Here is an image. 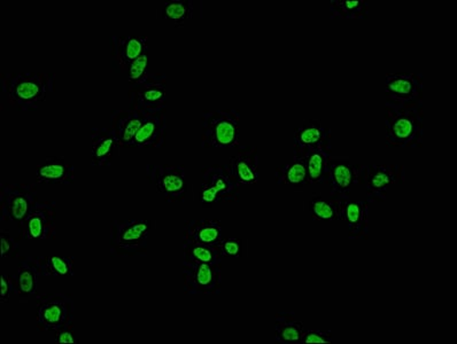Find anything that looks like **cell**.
Returning <instances> with one entry per match:
<instances>
[{"instance_id": "cell-1", "label": "cell", "mask_w": 457, "mask_h": 344, "mask_svg": "<svg viewBox=\"0 0 457 344\" xmlns=\"http://www.w3.org/2000/svg\"><path fill=\"white\" fill-rule=\"evenodd\" d=\"M57 75L46 71H9L0 76V94L15 111H37L55 91Z\"/></svg>"}, {"instance_id": "cell-2", "label": "cell", "mask_w": 457, "mask_h": 344, "mask_svg": "<svg viewBox=\"0 0 457 344\" xmlns=\"http://www.w3.org/2000/svg\"><path fill=\"white\" fill-rule=\"evenodd\" d=\"M155 226V221L146 217L114 219L111 223L108 238V250L112 258H147L150 237Z\"/></svg>"}, {"instance_id": "cell-3", "label": "cell", "mask_w": 457, "mask_h": 344, "mask_svg": "<svg viewBox=\"0 0 457 344\" xmlns=\"http://www.w3.org/2000/svg\"><path fill=\"white\" fill-rule=\"evenodd\" d=\"M385 143L387 147L416 150L423 146L424 108L385 107Z\"/></svg>"}, {"instance_id": "cell-4", "label": "cell", "mask_w": 457, "mask_h": 344, "mask_svg": "<svg viewBox=\"0 0 457 344\" xmlns=\"http://www.w3.org/2000/svg\"><path fill=\"white\" fill-rule=\"evenodd\" d=\"M242 114L235 108H218L202 114V147L230 150L239 147Z\"/></svg>"}, {"instance_id": "cell-5", "label": "cell", "mask_w": 457, "mask_h": 344, "mask_svg": "<svg viewBox=\"0 0 457 344\" xmlns=\"http://www.w3.org/2000/svg\"><path fill=\"white\" fill-rule=\"evenodd\" d=\"M242 186L236 181L228 164H210L202 169L199 202L204 207L239 201Z\"/></svg>"}, {"instance_id": "cell-6", "label": "cell", "mask_w": 457, "mask_h": 344, "mask_svg": "<svg viewBox=\"0 0 457 344\" xmlns=\"http://www.w3.org/2000/svg\"><path fill=\"white\" fill-rule=\"evenodd\" d=\"M148 183L170 205L186 203L190 184L187 168L182 164L148 163L145 167Z\"/></svg>"}, {"instance_id": "cell-7", "label": "cell", "mask_w": 457, "mask_h": 344, "mask_svg": "<svg viewBox=\"0 0 457 344\" xmlns=\"http://www.w3.org/2000/svg\"><path fill=\"white\" fill-rule=\"evenodd\" d=\"M75 301L67 293H49L36 296V324L39 331L57 332L73 327Z\"/></svg>"}, {"instance_id": "cell-8", "label": "cell", "mask_w": 457, "mask_h": 344, "mask_svg": "<svg viewBox=\"0 0 457 344\" xmlns=\"http://www.w3.org/2000/svg\"><path fill=\"white\" fill-rule=\"evenodd\" d=\"M406 167L401 163L363 164L360 185L366 191V201L369 205L384 202L392 187L406 181Z\"/></svg>"}, {"instance_id": "cell-9", "label": "cell", "mask_w": 457, "mask_h": 344, "mask_svg": "<svg viewBox=\"0 0 457 344\" xmlns=\"http://www.w3.org/2000/svg\"><path fill=\"white\" fill-rule=\"evenodd\" d=\"M385 107L420 108L423 107L424 75L408 73H388L384 82Z\"/></svg>"}, {"instance_id": "cell-10", "label": "cell", "mask_w": 457, "mask_h": 344, "mask_svg": "<svg viewBox=\"0 0 457 344\" xmlns=\"http://www.w3.org/2000/svg\"><path fill=\"white\" fill-rule=\"evenodd\" d=\"M39 201L36 184L2 183L0 185V221L20 224Z\"/></svg>"}, {"instance_id": "cell-11", "label": "cell", "mask_w": 457, "mask_h": 344, "mask_svg": "<svg viewBox=\"0 0 457 344\" xmlns=\"http://www.w3.org/2000/svg\"><path fill=\"white\" fill-rule=\"evenodd\" d=\"M167 75L150 73L130 87V108L145 115L167 113Z\"/></svg>"}, {"instance_id": "cell-12", "label": "cell", "mask_w": 457, "mask_h": 344, "mask_svg": "<svg viewBox=\"0 0 457 344\" xmlns=\"http://www.w3.org/2000/svg\"><path fill=\"white\" fill-rule=\"evenodd\" d=\"M182 285L192 296H214L222 290V263L208 264L183 261Z\"/></svg>"}, {"instance_id": "cell-13", "label": "cell", "mask_w": 457, "mask_h": 344, "mask_svg": "<svg viewBox=\"0 0 457 344\" xmlns=\"http://www.w3.org/2000/svg\"><path fill=\"white\" fill-rule=\"evenodd\" d=\"M58 203L39 200L29 215L19 224L20 235L26 242H50L57 238Z\"/></svg>"}, {"instance_id": "cell-14", "label": "cell", "mask_w": 457, "mask_h": 344, "mask_svg": "<svg viewBox=\"0 0 457 344\" xmlns=\"http://www.w3.org/2000/svg\"><path fill=\"white\" fill-rule=\"evenodd\" d=\"M362 163L353 162L348 156L331 155L328 159V184L330 197L339 201L350 199L361 184Z\"/></svg>"}, {"instance_id": "cell-15", "label": "cell", "mask_w": 457, "mask_h": 344, "mask_svg": "<svg viewBox=\"0 0 457 344\" xmlns=\"http://www.w3.org/2000/svg\"><path fill=\"white\" fill-rule=\"evenodd\" d=\"M316 150L332 152V131L320 119H306L294 131V158Z\"/></svg>"}, {"instance_id": "cell-16", "label": "cell", "mask_w": 457, "mask_h": 344, "mask_svg": "<svg viewBox=\"0 0 457 344\" xmlns=\"http://www.w3.org/2000/svg\"><path fill=\"white\" fill-rule=\"evenodd\" d=\"M148 51V37L138 35H112L110 38L111 66L116 74L124 75L131 63Z\"/></svg>"}, {"instance_id": "cell-17", "label": "cell", "mask_w": 457, "mask_h": 344, "mask_svg": "<svg viewBox=\"0 0 457 344\" xmlns=\"http://www.w3.org/2000/svg\"><path fill=\"white\" fill-rule=\"evenodd\" d=\"M43 277L41 256H22L18 258L17 270L13 274L14 296L20 302L37 295L39 279Z\"/></svg>"}, {"instance_id": "cell-18", "label": "cell", "mask_w": 457, "mask_h": 344, "mask_svg": "<svg viewBox=\"0 0 457 344\" xmlns=\"http://www.w3.org/2000/svg\"><path fill=\"white\" fill-rule=\"evenodd\" d=\"M120 143L110 127H94L90 130V161L95 168H110L120 154Z\"/></svg>"}, {"instance_id": "cell-19", "label": "cell", "mask_w": 457, "mask_h": 344, "mask_svg": "<svg viewBox=\"0 0 457 344\" xmlns=\"http://www.w3.org/2000/svg\"><path fill=\"white\" fill-rule=\"evenodd\" d=\"M228 166L240 186L255 185L260 179L258 147H237V153L232 156Z\"/></svg>"}, {"instance_id": "cell-20", "label": "cell", "mask_w": 457, "mask_h": 344, "mask_svg": "<svg viewBox=\"0 0 457 344\" xmlns=\"http://www.w3.org/2000/svg\"><path fill=\"white\" fill-rule=\"evenodd\" d=\"M35 177L38 184L68 186L75 183L76 168L63 156H49L36 167Z\"/></svg>"}, {"instance_id": "cell-21", "label": "cell", "mask_w": 457, "mask_h": 344, "mask_svg": "<svg viewBox=\"0 0 457 344\" xmlns=\"http://www.w3.org/2000/svg\"><path fill=\"white\" fill-rule=\"evenodd\" d=\"M148 115L132 108H118L110 113V127L114 131L121 148H131L135 135Z\"/></svg>"}, {"instance_id": "cell-22", "label": "cell", "mask_w": 457, "mask_h": 344, "mask_svg": "<svg viewBox=\"0 0 457 344\" xmlns=\"http://www.w3.org/2000/svg\"><path fill=\"white\" fill-rule=\"evenodd\" d=\"M167 113L148 115L135 135L131 148L160 150L167 142Z\"/></svg>"}, {"instance_id": "cell-23", "label": "cell", "mask_w": 457, "mask_h": 344, "mask_svg": "<svg viewBox=\"0 0 457 344\" xmlns=\"http://www.w3.org/2000/svg\"><path fill=\"white\" fill-rule=\"evenodd\" d=\"M183 243L219 247L223 240L222 224L211 218H192L184 224Z\"/></svg>"}, {"instance_id": "cell-24", "label": "cell", "mask_w": 457, "mask_h": 344, "mask_svg": "<svg viewBox=\"0 0 457 344\" xmlns=\"http://www.w3.org/2000/svg\"><path fill=\"white\" fill-rule=\"evenodd\" d=\"M343 222L346 223L352 242L369 237V203L366 200L348 199L343 205Z\"/></svg>"}, {"instance_id": "cell-25", "label": "cell", "mask_w": 457, "mask_h": 344, "mask_svg": "<svg viewBox=\"0 0 457 344\" xmlns=\"http://www.w3.org/2000/svg\"><path fill=\"white\" fill-rule=\"evenodd\" d=\"M276 183L290 187L295 192H303L311 185L306 163L303 159L294 158L292 161L280 164L275 171Z\"/></svg>"}, {"instance_id": "cell-26", "label": "cell", "mask_w": 457, "mask_h": 344, "mask_svg": "<svg viewBox=\"0 0 457 344\" xmlns=\"http://www.w3.org/2000/svg\"><path fill=\"white\" fill-rule=\"evenodd\" d=\"M275 340L280 344L303 343L304 325L295 311H280L275 315Z\"/></svg>"}, {"instance_id": "cell-27", "label": "cell", "mask_w": 457, "mask_h": 344, "mask_svg": "<svg viewBox=\"0 0 457 344\" xmlns=\"http://www.w3.org/2000/svg\"><path fill=\"white\" fill-rule=\"evenodd\" d=\"M334 198H326L322 194H315L308 202L307 210L312 221L335 223L343 221V205Z\"/></svg>"}, {"instance_id": "cell-28", "label": "cell", "mask_w": 457, "mask_h": 344, "mask_svg": "<svg viewBox=\"0 0 457 344\" xmlns=\"http://www.w3.org/2000/svg\"><path fill=\"white\" fill-rule=\"evenodd\" d=\"M331 155V151L316 150L300 158L306 163L311 185H322L328 182V159Z\"/></svg>"}, {"instance_id": "cell-29", "label": "cell", "mask_w": 457, "mask_h": 344, "mask_svg": "<svg viewBox=\"0 0 457 344\" xmlns=\"http://www.w3.org/2000/svg\"><path fill=\"white\" fill-rule=\"evenodd\" d=\"M43 277L67 278L75 275V258L70 255L41 256Z\"/></svg>"}, {"instance_id": "cell-30", "label": "cell", "mask_w": 457, "mask_h": 344, "mask_svg": "<svg viewBox=\"0 0 457 344\" xmlns=\"http://www.w3.org/2000/svg\"><path fill=\"white\" fill-rule=\"evenodd\" d=\"M331 19L366 20L369 15V3L366 0H332Z\"/></svg>"}, {"instance_id": "cell-31", "label": "cell", "mask_w": 457, "mask_h": 344, "mask_svg": "<svg viewBox=\"0 0 457 344\" xmlns=\"http://www.w3.org/2000/svg\"><path fill=\"white\" fill-rule=\"evenodd\" d=\"M194 10L191 0H170L164 3L162 15L170 25L180 28L186 26L194 17Z\"/></svg>"}, {"instance_id": "cell-32", "label": "cell", "mask_w": 457, "mask_h": 344, "mask_svg": "<svg viewBox=\"0 0 457 344\" xmlns=\"http://www.w3.org/2000/svg\"><path fill=\"white\" fill-rule=\"evenodd\" d=\"M219 247L202 243H183V261L216 264L222 263Z\"/></svg>"}, {"instance_id": "cell-33", "label": "cell", "mask_w": 457, "mask_h": 344, "mask_svg": "<svg viewBox=\"0 0 457 344\" xmlns=\"http://www.w3.org/2000/svg\"><path fill=\"white\" fill-rule=\"evenodd\" d=\"M148 61H150V57H148L147 51L142 57L135 60L130 67L128 68L126 76L127 81L129 83L130 86H134L136 84L144 81V79L147 78V75L150 74L148 73Z\"/></svg>"}, {"instance_id": "cell-34", "label": "cell", "mask_w": 457, "mask_h": 344, "mask_svg": "<svg viewBox=\"0 0 457 344\" xmlns=\"http://www.w3.org/2000/svg\"><path fill=\"white\" fill-rule=\"evenodd\" d=\"M222 258H240L246 254L247 242L240 238H223L219 245Z\"/></svg>"}, {"instance_id": "cell-35", "label": "cell", "mask_w": 457, "mask_h": 344, "mask_svg": "<svg viewBox=\"0 0 457 344\" xmlns=\"http://www.w3.org/2000/svg\"><path fill=\"white\" fill-rule=\"evenodd\" d=\"M2 238V258H19L20 246L18 240L9 231L0 232Z\"/></svg>"}, {"instance_id": "cell-36", "label": "cell", "mask_w": 457, "mask_h": 344, "mask_svg": "<svg viewBox=\"0 0 457 344\" xmlns=\"http://www.w3.org/2000/svg\"><path fill=\"white\" fill-rule=\"evenodd\" d=\"M334 334L331 331L312 330L304 332L303 343H331Z\"/></svg>"}, {"instance_id": "cell-37", "label": "cell", "mask_w": 457, "mask_h": 344, "mask_svg": "<svg viewBox=\"0 0 457 344\" xmlns=\"http://www.w3.org/2000/svg\"><path fill=\"white\" fill-rule=\"evenodd\" d=\"M12 295H14V279L13 274H3L2 275V294H0V302H10Z\"/></svg>"}, {"instance_id": "cell-38", "label": "cell", "mask_w": 457, "mask_h": 344, "mask_svg": "<svg viewBox=\"0 0 457 344\" xmlns=\"http://www.w3.org/2000/svg\"><path fill=\"white\" fill-rule=\"evenodd\" d=\"M73 327L63 328V330L57 332L55 336V343L65 344V343H79L78 338L74 333Z\"/></svg>"}]
</instances>
